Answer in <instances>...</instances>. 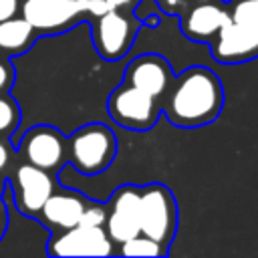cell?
<instances>
[{"label": "cell", "instance_id": "1", "mask_svg": "<svg viewBox=\"0 0 258 258\" xmlns=\"http://www.w3.org/2000/svg\"><path fill=\"white\" fill-rule=\"evenodd\" d=\"M224 107V89L216 73L206 67H189L165 91L163 113L177 127L212 123Z\"/></svg>", "mask_w": 258, "mask_h": 258}, {"label": "cell", "instance_id": "2", "mask_svg": "<svg viewBox=\"0 0 258 258\" xmlns=\"http://www.w3.org/2000/svg\"><path fill=\"white\" fill-rule=\"evenodd\" d=\"M117 153V137L103 123L77 129L67 141V161L81 173L93 175L107 169Z\"/></svg>", "mask_w": 258, "mask_h": 258}, {"label": "cell", "instance_id": "3", "mask_svg": "<svg viewBox=\"0 0 258 258\" xmlns=\"http://www.w3.org/2000/svg\"><path fill=\"white\" fill-rule=\"evenodd\" d=\"M177 228V208L173 194L161 185L139 189V232L163 246H169Z\"/></svg>", "mask_w": 258, "mask_h": 258}, {"label": "cell", "instance_id": "4", "mask_svg": "<svg viewBox=\"0 0 258 258\" xmlns=\"http://www.w3.org/2000/svg\"><path fill=\"white\" fill-rule=\"evenodd\" d=\"M107 111L117 125L131 131H147L155 125L159 115L157 99L129 83L113 89L107 101Z\"/></svg>", "mask_w": 258, "mask_h": 258}, {"label": "cell", "instance_id": "5", "mask_svg": "<svg viewBox=\"0 0 258 258\" xmlns=\"http://www.w3.org/2000/svg\"><path fill=\"white\" fill-rule=\"evenodd\" d=\"M113 240L103 226L77 224L67 230L54 232L48 242L50 256H109Z\"/></svg>", "mask_w": 258, "mask_h": 258}, {"label": "cell", "instance_id": "6", "mask_svg": "<svg viewBox=\"0 0 258 258\" xmlns=\"http://www.w3.org/2000/svg\"><path fill=\"white\" fill-rule=\"evenodd\" d=\"M135 32L137 22L121 14L119 8H111L93 22V42L105 60H119L123 54H127Z\"/></svg>", "mask_w": 258, "mask_h": 258}, {"label": "cell", "instance_id": "7", "mask_svg": "<svg viewBox=\"0 0 258 258\" xmlns=\"http://www.w3.org/2000/svg\"><path fill=\"white\" fill-rule=\"evenodd\" d=\"M18 149L28 163L46 171H56L67 163V139L50 125L28 129Z\"/></svg>", "mask_w": 258, "mask_h": 258}, {"label": "cell", "instance_id": "8", "mask_svg": "<svg viewBox=\"0 0 258 258\" xmlns=\"http://www.w3.org/2000/svg\"><path fill=\"white\" fill-rule=\"evenodd\" d=\"M212 54L222 64H236L258 56V24L226 22L210 40Z\"/></svg>", "mask_w": 258, "mask_h": 258}, {"label": "cell", "instance_id": "9", "mask_svg": "<svg viewBox=\"0 0 258 258\" xmlns=\"http://www.w3.org/2000/svg\"><path fill=\"white\" fill-rule=\"evenodd\" d=\"M54 191V181L46 169L20 163L12 173V194L16 208L26 216H38L40 208Z\"/></svg>", "mask_w": 258, "mask_h": 258}, {"label": "cell", "instance_id": "10", "mask_svg": "<svg viewBox=\"0 0 258 258\" xmlns=\"http://www.w3.org/2000/svg\"><path fill=\"white\" fill-rule=\"evenodd\" d=\"M22 18L42 34L58 32L83 14V0H22Z\"/></svg>", "mask_w": 258, "mask_h": 258}, {"label": "cell", "instance_id": "11", "mask_svg": "<svg viewBox=\"0 0 258 258\" xmlns=\"http://www.w3.org/2000/svg\"><path fill=\"white\" fill-rule=\"evenodd\" d=\"M105 230L117 244L139 234V189L135 185H121L109 200Z\"/></svg>", "mask_w": 258, "mask_h": 258}, {"label": "cell", "instance_id": "12", "mask_svg": "<svg viewBox=\"0 0 258 258\" xmlns=\"http://www.w3.org/2000/svg\"><path fill=\"white\" fill-rule=\"evenodd\" d=\"M173 77L169 62L159 54H141L133 58L125 69V83L137 87L139 91L159 99L169 89Z\"/></svg>", "mask_w": 258, "mask_h": 258}, {"label": "cell", "instance_id": "13", "mask_svg": "<svg viewBox=\"0 0 258 258\" xmlns=\"http://www.w3.org/2000/svg\"><path fill=\"white\" fill-rule=\"evenodd\" d=\"M230 12L212 0L196 2L181 14V32L191 40H212L218 30L230 22Z\"/></svg>", "mask_w": 258, "mask_h": 258}, {"label": "cell", "instance_id": "14", "mask_svg": "<svg viewBox=\"0 0 258 258\" xmlns=\"http://www.w3.org/2000/svg\"><path fill=\"white\" fill-rule=\"evenodd\" d=\"M85 206L87 202L77 191H60V194L52 191L44 202V206L40 208L38 218L54 232L67 230L79 224Z\"/></svg>", "mask_w": 258, "mask_h": 258}, {"label": "cell", "instance_id": "15", "mask_svg": "<svg viewBox=\"0 0 258 258\" xmlns=\"http://www.w3.org/2000/svg\"><path fill=\"white\" fill-rule=\"evenodd\" d=\"M34 28L20 16H12L0 22V50L8 54H18L30 48L34 40Z\"/></svg>", "mask_w": 258, "mask_h": 258}, {"label": "cell", "instance_id": "16", "mask_svg": "<svg viewBox=\"0 0 258 258\" xmlns=\"http://www.w3.org/2000/svg\"><path fill=\"white\" fill-rule=\"evenodd\" d=\"M121 254H125V256H165L167 246H163L139 232L137 236L121 242Z\"/></svg>", "mask_w": 258, "mask_h": 258}, {"label": "cell", "instance_id": "17", "mask_svg": "<svg viewBox=\"0 0 258 258\" xmlns=\"http://www.w3.org/2000/svg\"><path fill=\"white\" fill-rule=\"evenodd\" d=\"M232 22L240 24H258V0H236L230 6Z\"/></svg>", "mask_w": 258, "mask_h": 258}, {"label": "cell", "instance_id": "18", "mask_svg": "<svg viewBox=\"0 0 258 258\" xmlns=\"http://www.w3.org/2000/svg\"><path fill=\"white\" fill-rule=\"evenodd\" d=\"M18 105L10 97H0V133H12L18 125Z\"/></svg>", "mask_w": 258, "mask_h": 258}, {"label": "cell", "instance_id": "19", "mask_svg": "<svg viewBox=\"0 0 258 258\" xmlns=\"http://www.w3.org/2000/svg\"><path fill=\"white\" fill-rule=\"evenodd\" d=\"M105 218H107V208L105 206L87 202V206H85V210L81 214L79 224H83V226H103Z\"/></svg>", "mask_w": 258, "mask_h": 258}, {"label": "cell", "instance_id": "20", "mask_svg": "<svg viewBox=\"0 0 258 258\" xmlns=\"http://www.w3.org/2000/svg\"><path fill=\"white\" fill-rule=\"evenodd\" d=\"M109 10H111V6L107 4V0H83V12H89L95 18Z\"/></svg>", "mask_w": 258, "mask_h": 258}, {"label": "cell", "instance_id": "21", "mask_svg": "<svg viewBox=\"0 0 258 258\" xmlns=\"http://www.w3.org/2000/svg\"><path fill=\"white\" fill-rule=\"evenodd\" d=\"M20 10V0H0V22L16 16Z\"/></svg>", "mask_w": 258, "mask_h": 258}, {"label": "cell", "instance_id": "22", "mask_svg": "<svg viewBox=\"0 0 258 258\" xmlns=\"http://www.w3.org/2000/svg\"><path fill=\"white\" fill-rule=\"evenodd\" d=\"M10 85H12V71L6 62H0V91L10 89Z\"/></svg>", "mask_w": 258, "mask_h": 258}, {"label": "cell", "instance_id": "23", "mask_svg": "<svg viewBox=\"0 0 258 258\" xmlns=\"http://www.w3.org/2000/svg\"><path fill=\"white\" fill-rule=\"evenodd\" d=\"M183 2H185V0H159V4H161L167 12H175V10H179V8L183 6Z\"/></svg>", "mask_w": 258, "mask_h": 258}, {"label": "cell", "instance_id": "24", "mask_svg": "<svg viewBox=\"0 0 258 258\" xmlns=\"http://www.w3.org/2000/svg\"><path fill=\"white\" fill-rule=\"evenodd\" d=\"M8 163V149L4 143H0V169H4Z\"/></svg>", "mask_w": 258, "mask_h": 258}, {"label": "cell", "instance_id": "25", "mask_svg": "<svg viewBox=\"0 0 258 258\" xmlns=\"http://www.w3.org/2000/svg\"><path fill=\"white\" fill-rule=\"evenodd\" d=\"M6 224H8V216H6V212L0 208V240H2V236H4V232H6Z\"/></svg>", "mask_w": 258, "mask_h": 258}, {"label": "cell", "instance_id": "26", "mask_svg": "<svg viewBox=\"0 0 258 258\" xmlns=\"http://www.w3.org/2000/svg\"><path fill=\"white\" fill-rule=\"evenodd\" d=\"M131 0H107V4L111 6V8H123V6H127Z\"/></svg>", "mask_w": 258, "mask_h": 258}]
</instances>
